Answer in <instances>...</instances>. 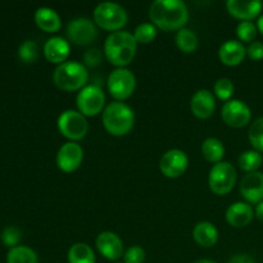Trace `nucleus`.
Here are the masks:
<instances>
[{
	"label": "nucleus",
	"instance_id": "nucleus-9",
	"mask_svg": "<svg viewBox=\"0 0 263 263\" xmlns=\"http://www.w3.org/2000/svg\"><path fill=\"white\" fill-rule=\"evenodd\" d=\"M76 104L79 108V112L86 117L97 116L102 110H104L105 95L102 87L99 85H86L84 89L80 90L76 98Z\"/></svg>",
	"mask_w": 263,
	"mask_h": 263
},
{
	"label": "nucleus",
	"instance_id": "nucleus-16",
	"mask_svg": "<svg viewBox=\"0 0 263 263\" xmlns=\"http://www.w3.org/2000/svg\"><path fill=\"white\" fill-rule=\"evenodd\" d=\"M226 8L238 20L252 21L259 15L263 3L261 0H229Z\"/></svg>",
	"mask_w": 263,
	"mask_h": 263
},
{
	"label": "nucleus",
	"instance_id": "nucleus-18",
	"mask_svg": "<svg viewBox=\"0 0 263 263\" xmlns=\"http://www.w3.org/2000/svg\"><path fill=\"white\" fill-rule=\"evenodd\" d=\"M44 55L50 63L62 64L67 62L69 55V43L61 36H53L48 39L44 45Z\"/></svg>",
	"mask_w": 263,
	"mask_h": 263
},
{
	"label": "nucleus",
	"instance_id": "nucleus-5",
	"mask_svg": "<svg viewBox=\"0 0 263 263\" xmlns=\"http://www.w3.org/2000/svg\"><path fill=\"white\" fill-rule=\"evenodd\" d=\"M94 21L99 27L107 31L121 30L127 23V12L122 5L115 2H103L95 7Z\"/></svg>",
	"mask_w": 263,
	"mask_h": 263
},
{
	"label": "nucleus",
	"instance_id": "nucleus-4",
	"mask_svg": "<svg viewBox=\"0 0 263 263\" xmlns=\"http://www.w3.org/2000/svg\"><path fill=\"white\" fill-rule=\"evenodd\" d=\"M89 71L86 66L76 61H67L59 64L53 73V81L57 87L64 91H76L86 86Z\"/></svg>",
	"mask_w": 263,
	"mask_h": 263
},
{
	"label": "nucleus",
	"instance_id": "nucleus-35",
	"mask_svg": "<svg viewBox=\"0 0 263 263\" xmlns=\"http://www.w3.org/2000/svg\"><path fill=\"white\" fill-rule=\"evenodd\" d=\"M84 62L86 66L89 67H97L102 63V53L99 49L91 48L89 50L85 51L84 54Z\"/></svg>",
	"mask_w": 263,
	"mask_h": 263
},
{
	"label": "nucleus",
	"instance_id": "nucleus-11",
	"mask_svg": "<svg viewBox=\"0 0 263 263\" xmlns=\"http://www.w3.org/2000/svg\"><path fill=\"white\" fill-rule=\"evenodd\" d=\"M221 117L231 127L240 128L251 122L252 110L243 100L230 99L223 104L221 109Z\"/></svg>",
	"mask_w": 263,
	"mask_h": 263
},
{
	"label": "nucleus",
	"instance_id": "nucleus-26",
	"mask_svg": "<svg viewBox=\"0 0 263 263\" xmlns=\"http://www.w3.org/2000/svg\"><path fill=\"white\" fill-rule=\"evenodd\" d=\"M175 40H176L177 48L184 51V53H193L198 48V44H199L197 33L187 27L177 31Z\"/></svg>",
	"mask_w": 263,
	"mask_h": 263
},
{
	"label": "nucleus",
	"instance_id": "nucleus-15",
	"mask_svg": "<svg viewBox=\"0 0 263 263\" xmlns=\"http://www.w3.org/2000/svg\"><path fill=\"white\" fill-rule=\"evenodd\" d=\"M240 193L249 204L263 202V174L259 171L247 174L240 182Z\"/></svg>",
	"mask_w": 263,
	"mask_h": 263
},
{
	"label": "nucleus",
	"instance_id": "nucleus-2",
	"mask_svg": "<svg viewBox=\"0 0 263 263\" xmlns=\"http://www.w3.org/2000/svg\"><path fill=\"white\" fill-rule=\"evenodd\" d=\"M136 50L138 41L134 37V33L127 31H116L109 33L104 41L105 58L117 68L130 64L135 58Z\"/></svg>",
	"mask_w": 263,
	"mask_h": 263
},
{
	"label": "nucleus",
	"instance_id": "nucleus-38",
	"mask_svg": "<svg viewBox=\"0 0 263 263\" xmlns=\"http://www.w3.org/2000/svg\"><path fill=\"white\" fill-rule=\"evenodd\" d=\"M256 217L258 218V220L263 221V202L258 203V204L256 205Z\"/></svg>",
	"mask_w": 263,
	"mask_h": 263
},
{
	"label": "nucleus",
	"instance_id": "nucleus-33",
	"mask_svg": "<svg viewBox=\"0 0 263 263\" xmlns=\"http://www.w3.org/2000/svg\"><path fill=\"white\" fill-rule=\"evenodd\" d=\"M145 251L140 246H133L123 254V263H144Z\"/></svg>",
	"mask_w": 263,
	"mask_h": 263
},
{
	"label": "nucleus",
	"instance_id": "nucleus-29",
	"mask_svg": "<svg viewBox=\"0 0 263 263\" xmlns=\"http://www.w3.org/2000/svg\"><path fill=\"white\" fill-rule=\"evenodd\" d=\"M157 27L152 22L140 23L134 31V37L138 44H149L156 39Z\"/></svg>",
	"mask_w": 263,
	"mask_h": 263
},
{
	"label": "nucleus",
	"instance_id": "nucleus-37",
	"mask_svg": "<svg viewBox=\"0 0 263 263\" xmlns=\"http://www.w3.org/2000/svg\"><path fill=\"white\" fill-rule=\"evenodd\" d=\"M228 263H254V261L248 254H235L231 257Z\"/></svg>",
	"mask_w": 263,
	"mask_h": 263
},
{
	"label": "nucleus",
	"instance_id": "nucleus-25",
	"mask_svg": "<svg viewBox=\"0 0 263 263\" xmlns=\"http://www.w3.org/2000/svg\"><path fill=\"white\" fill-rule=\"evenodd\" d=\"M8 263H39V257L30 247L17 246L9 249L7 254Z\"/></svg>",
	"mask_w": 263,
	"mask_h": 263
},
{
	"label": "nucleus",
	"instance_id": "nucleus-7",
	"mask_svg": "<svg viewBox=\"0 0 263 263\" xmlns=\"http://www.w3.org/2000/svg\"><path fill=\"white\" fill-rule=\"evenodd\" d=\"M57 125H58V130L61 131L62 135L71 141L85 138L87 130H89L86 117L81 112L74 109H67L62 112L57 121Z\"/></svg>",
	"mask_w": 263,
	"mask_h": 263
},
{
	"label": "nucleus",
	"instance_id": "nucleus-10",
	"mask_svg": "<svg viewBox=\"0 0 263 263\" xmlns=\"http://www.w3.org/2000/svg\"><path fill=\"white\" fill-rule=\"evenodd\" d=\"M67 36L76 45H89L98 36L97 26L89 18L77 17L68 23Z\"/></svg>",
	"mask_w": 263,
	"mask_h": 263
},
{
	"label": "nucleus",
	"instance_id": "nucleus-40",
	"mask_svg": "<svg viewBox=\"0 0 263 263\" xmlns=\"http://www.w3.org/2000/svg\"><path fill=\"white\" fill-rule=\"evenodd\" d=\"M194 263H216V262L215 261H211V259L203 258V259H198V261H195Z\"/></svg>",
	"mask_w": 263,
	"mask_h": 263
},
{
	"label": "nucleus",
	"instance_id": "nucleus-20",
	"mask_svg": "<svg viewBox=\"0 0 263 263\" xmlns=\"http://www.w3.org/2000/svg\"><path fill=\"white\" fill-rule=\"evenodd\" d=\"M226 221L234 228H244L254 217V210L249 203L236 202L233 203L226 210Z\"/></svg>",
	"mask_w": 263,
	"mask_h": 263
},
{
	"label": "nucleus",
	"instance_id": "nucleus-27",
	"mask_svg": "<svg viewBox=\"0 0 263 263\" xmlns=\"http://www.w3.org/2000/svg\"><path fill=\"white\" fill-rule=\"evenodd\" d=\"M262 154L257 151H246L239 156L238 163L243 171L247 174L258 171V168L262 164Z\"/></svg>",
	"mask_w": 263,
	"mask_h": 263
},
{
	"label": "nucleus",
	"instance_id": "nucleus-21",
	"mask_svg": "<svg viewBox=\"0 0 263 263\" xmlns=\"http://www.w3.org/2000/svg\"><path fill=\"white\" fill-rule=\"evenodd\" d=\"M193 238L204 248H211L218 240V230L210 221H200L193 229Z\"/></svg>",
	"mask_w": 263,
	"mask_h": 263
},
{
	"label": "nucleus",
	"instance_id": "nucleus-14",
	"mask_svg": "<svg viewBox=\"0 0 263 263\" xmlns=\"http://www.w3.org/2000/svg\"><path fill=\"white\" fill-rule=\"evenodd\" d=\"M97 248L103 257L109 261H117L125 254L123 243L117 234L112 231H103L97 236Z\"/></svg>",
	"mask_w": 263,
	"mask_h": 263
},
{
	"label": "nucleus",
	"instance_id": "nucleus-28",
	"mask_svg": "<svg viewBox=\"0 0 263 263\" xmlns=\"http://www.w3.org/2000/svg\"><path fill=\"white\" fill-rule=\"evenodd\" d=\"M248 138L254 151L263 153V117L257 118L252 123L248 131Z\"/></svg>",
	"mask_w": 263,
	"mask_h": 263
},
{
	"label": "nucleus",
	"instance_id": "nucleus-13",
	"mask_svg": "<svg viewBox=\"0 0 263 263\" xmlns=\"http://www.w3.org/2000/svg\"><path fill=\"white\" fill-rule=\"evenodd\" d=\"M84 149L76 141L64 143L57 153V166L63 172H73L81 166Z\"/></svg>",
	"mask_w": 263,
	"mask_h": 263
},
{
	"label": "nucleus",
	"instance_id": "nucleus-30",
	"mask_svg": "<svg viewBox=\"0 0 263 263\" xmlns=\"http://www.w3.org/2000/svg\"><path fill=\"white\" fill-rule=\"evenodd\" d=\"M234 84L230 79L228 77H222V79H218L217 81L213 85V90H215V94L218 99L225 100V102H229L230 98L233 97L234 94Z\"/></svg>",
	"mask_w": 263,
	"mask_h": 263
},
{
	"label": "nucleus",
	"instance_id": "nucleus-36",
	"mask_svg": "<svg viewBox=\"0 0 263 263\" xmlns=\"http://www.w3.org/2000/svg\"><path fill=\"white\" fill-rule=\"evenodd\" d=\"M247 55L253 61H261L263 59V43L261 41H253L247 48Z\"/></svg>",
	"mask_w": 263,
	"mask_h": 263
},
{
	"label": "nucleus",
	"instance_id": "nucleus-32",
	"mask_svg": "<svg viewBox=\"0 0 263 263\" xmlns=\"http://www.w3.org/2000/svg\"><path fill=\"white\" fill-rule=\"evenodd\" d=\"M18 55H20L21 61L25 63H32L36 61L39 55V46L35 41L26 40L23 41L18 49Z\"/></svg>",
	"mask_w": 263,
	"mask_h": 263
},
{
	"label": "nucleus",
	"instance_id": "nucleus-23",
	"mask_svg": "<svg viewBox=\"0 0 263 263\" xmlns=\"http://www.w3.org/2000/svg\"><path fill=\"white\" fill-rule=\"evenodd\" d=\"M202 154L211 163H220L225 156V146L220 139L207 138L202 143Z\"/></svg>",
	"mask_w": 263,
	"mask_h": 263
},
{
	"label": "nucleus",
	"instance_id": "nucleus-39",
	"mask_svg": "<svg viewBox=\"0 0 263 263\" xmlns=\"http://www.w3.org/2000/svg\"><path fill=\"white\" fill-rule=\"evenodd\" d=\"M257 28H258L259 32L263 35V14L261 17H258V20H257Z\"/></svg>",
	"mask_w": 263,
	"mask_h": 263
},
{
	"label": "nucleus",
	"instance_id": "nucleus-12",
	"mask_svg": "<svg viewBox=\"0 0 263 263\" xmlns=\"http://www.w3.org/2000/svg\"><path fill=\"white\" fill-rule=\"evenodd\" d=\"M189 166V158L181 149H170L159 161V170L162 174L170 179H176L185 174Z\"/></svg>",
	"mask_w": 263,
	"mask_h": 263
},
{
	"label": "nucleus",
	"instance_id": "nucleus-8",
	"mask_svg": "<svg viewBox=\"0 0 263 263\" xmlns=\"http://www.w3.org/2000/svg\"><path fill=\"white\" fill-rule=\"evenodd\" d=\"M236 182V170L230 162L213 164L208 176V185L217 195H225L233 190Z\"/></svg>",
	"mask_w": 263,
	"mask_h": 263
},
{
	"label": "nucleus",
	"instance_id": "nucleus-22",
	"mask_svg": "<svg viewBox=\"0 0 263 263\" xmlns=\"http://www.w3.org/2000/svg\"><path fill=\"white\" fill-rule=\"evenodd\" d=\"M35 22L45 32H57L62 26V20L57 10L49 7H40L35 12Z\"/></svg>",
	"mask_w": 263,
	"mask_h": 263
},
{
	"label": "nucleus",
	"instance_id": "nucleus-6",
	"mask_svg": "<svg viewBox=\"0 0 263 263\" xmlns=\"http://www.w3.org/2000/svg\"><path fill=\"white\" fill-rule=\"evenodd\" d=\"M109 94L117 102L127 99L134 94L136 87V77L133 72L126 67L113 69L107 80Z\"/></svg>",
	"mask_w": 263,
	"mask_h": 263
},
{
	"label": "nucleus",
	"instance_id": "nucleus-19",
	"mask_svg": "<svg viewBox=\"0 0 263 263\" xmlns=\"http://www.w3.org/2000/svg\"><path fill=\"white\" fill-rule=\"evenodd\" d=\"M247 55V48L241 41L228 40L218 49V57L226 66H238Z\"/></svg>",
	"mask_w": 263,
	"mask_h": 263
},
{
	"label": "nucleus",
	"instance_id": "nucleus-17",
	"mask_svg": "<svg viewBox=\"0 0 263 263\" xmlns=\"http://www.w3.org/2000/svg\"><path fill=\"white\" fill-rule=\"evenodd\" d=\"M190 109L198 118L205 120L211 117L216 109V99L213 92L207 89L198 90L190 100Z\"/></svg>",
	"mask_w": 263,
	"mask_h": 263
},
{
	"label": "nucleus",
	"instance_id": "nucleus-34",
	"mask_svg": "<svg viewBox=\"0 0 263 263\" xmlns=\"http://www.w3.org/2000/svg\"><path fill=\"white\" fill-rule=\"evenodd\" d=\"M21 240V231L14 226H8L2 233V241L8 247H17L18 241Z\"/></svg>",
	"mask_w": 263,
	"mask_h": 263
},
{
	"label": "nucleus",
	"instance_id": "nucleus-1",
	"mask_svg": "<svg viewBox=\"0 0 263 263\" xmlns=\"http://www.w3.org/2000/svg\"><path fill=\"white\" fill-rule=\"evenodd\" d=\"M149 18L156 27L179 31L189 21V9L181 0H156L149 8Z\"/></svg>",
	"mask_w": 263,
	"mask_h": 263
},
{
	"label": "nucleus",
	"instance_id": "nucleus-31",
	"mask_svg": "<svg viewBox=\"0 0 263 263\" xmlns=\"http://www.w3.org/2000/svg\"><path fill=\"white\" fill-rule=\"evenodd\" d=\"M258 28L257 25H254L252 21H241L238 26H236V35H238L239 40L246 41V43H253L256 39Z\"/></svg>",
	"mask_w": 263,
	"mask_h": 263
},
{
	"label": "nucleus",
	"instance_id": "nucleus-3",
	"mask_svg": "<svg viewBox=\"0 0 263 263\" xmlns=\"http://www.w3.org/2000/svg\"><path fill=\"white\" fill-rule=\"evenodd\" d=\"M104 128L115 136H123L130 133L135 123V113L123 102L109 103L102 115Z\"/></svg>",
	"mask_w": 263,
	"mask_h": 263
},
{
	"label": "nucleus",
	"instance_id": "nucleus-24",
	"mask_svg": "<svg viewBox=\"0 0 263 263\" xmlns=\"http://www.w3.org/2000/svg\"><path fill=\"white\" fill-rule=\"evenodd\" d=\"M68 263H95V253L86 243H74L68 249Z\"/></svg>",
	"mask_w": 263,
	"mask_h": 263
},
{
	"label": "nucleus",
	"instance_id": "nucleus-41",
	"mask_svg": "<svg viewBox=\"0 0 263 263\" xmlns=\"http://www.w3.org/2000/svg\"><path fill=\"white\" fill-rule=\"evenodd\" d=\"M117 263H122V262H117Z\"/></svg>",
	"mask_w": 263,
	"mask_h": 263
}]
</instances>
